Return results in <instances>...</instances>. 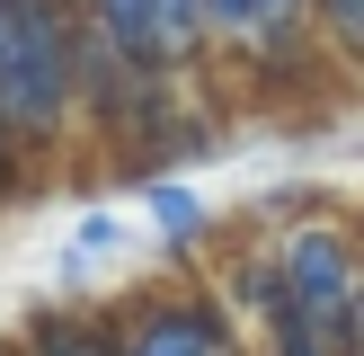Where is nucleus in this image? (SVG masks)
<instances>
[{"label": "nucleus", "instance_id": "nucleus-1", "mask_svg": "<svg viewBox=\"0 0 364 356\" xmlns=\"http://www.w3.org/2000/svg\"><path fill=\"white\" fill-rule=\"evenodd\" d=\"M107 249H116V223H107V214H89V223L71 231V267H80V258H107Z\"/></svg>", "mask_w": 364, "mask_h": 356}, {"label": "nucleus", "instance_id": "nucleus-2", "mask_svg": "<svg viewBox=\"0 0 364 356\" xmlns=\"http://www.w3.org/2000/svg\"><path fill=\"white\" fill-rule=\"evenodd\" d=\"M151 214H160V223H196V196H178V187H160V196H151Z\"/></svg>", "mask_w": 364, "mask_h": 356}]
</instances>
